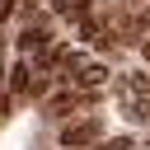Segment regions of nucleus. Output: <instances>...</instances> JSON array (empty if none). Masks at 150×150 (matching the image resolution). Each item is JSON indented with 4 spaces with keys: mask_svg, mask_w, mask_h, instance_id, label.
Segmentation results:
<instances>
[{
    "mask_svg": "<svg viewBox=\"0 0 150 150\" xmlns=\"http://www.w3.org/2000/svg\"><path fill=\"white\" fill-rule=\"evenodd\" d=\"M94 141H98V122H94V117L61 127V145H66V150H80V145H94Z\"/></svg>",
    "mask_w": 150,
    "mask_h": 150,
    "instance_id": "obj_1",
    "label": "nucleus"
},
{
    "mask_svg": "<svg viewBox=\"0 0 150 150\" xmlns=\"http://www.w3.org/2000/svg\"><path fill=\"white\" fill-rule=\"evenodd\" d=\"M47 38H52V33H47V23H28V28L19 33V52H42V47H47Z\"/></svg>",
    "mask_w": 150,
    "mask_h": 150,
    "instance_id": "obj_2",
    "label": "nucleus"
},
{
    "mask_svg": "<svg viewBox=\"0 0 150 150\" xmlns=\"http://www.w3.org/2000/svg\"><path fill=\"white\" fill-rule=\"evenodd\" d=\"M103 75H108V70L94 61V66H80V70H75V84H80V89H94V84H103Z\"/></svg>",
    "mask_w": 150,
    "mask_h": 150,
    "instance_id": "obj_3",
    "label": "nucleus"
},
{
    "mask_svg": "<svg viewBox=\"0 0 150 150\" xmlns=\"http://www.w3.org/2000/svg\"><path fill=\"white\" fill-rule=\"evenodd\" d=\"M28 75H33V70H28V66H14V75H9V89H14V94H23V89H28V84H33V80H28Z\"/></svg>",
    "mask_w": 150,
    "mask_h": 150,
    "instance_id": "obj_4",
    "label": "nucleus"
},
{
    "mask_svg": "<svg viewBox=\"0 0 150 150\" xmlns=\"http://www.w3.org/2000/svg\"><path fill=\"white\" fill-rule=\"evenodd\" d=\"M127 89H131V94H150V70H131Z\"/></svg>",
    "mask_w": 150,
    "mask_h": 150,
    "instance_id": "obj_5",
    "label": "nucleus"
},
{
    "mask_svg": "<svg viewBox=\"0 0 150 150\" xmlns=\"http://www.w3.org/2000/svg\"><path fill=\"white\" fill-rule=\"evenodd\" d=\"M131 122H150V98H131Z\"/></svg>",
    "mask_w": 150,
    "mask_h": 150,
    "instance_id": "obj_6",
    "label": "nucleus"
},
{
    "mask_svg": "<svg viewBox=\"0 0 150 150\" xmlns=\"http://www.w3.org/2000/svg\"><path fill=\"white\" fill-rule=\"evenodd\" d=\"M47 89H52V80H33V84H28V94H33V98H42Z\"/></svg>",
    "mask_w": 150,
    "mask_h": 150,
    "instance_id": "obj_7",
    "label": "nucleus"
},
{
    "mask_svg": "<svg viewBox=\"0 0 150 150\" xmlns=\"http://www.w3.org/2000/svg\"><path fill=\"white\" fill-rule=\"evenodd\" d=\"M98 150H131V141H127V136H117V141H103Z\"/></svg>",
    "mask_w": 150,
    "mask_h": 150,
    "instance_id": "obj_8",
    "label": "nucleus"
},
{
    "mask_svg": "<svg viewBox=\"0 0 150 150\" xmlns=\"http://www.w3.org/2000/svg\"><path fill=\"white\" fill-rule=\"evenodd\" d=\"M141 52H145V61H150V38H145V47H141Z\"/></svg>",
    "mask_w": 150,
    "mask_h": 150,
    "instance_id": "obj_9",
    "label": "nucleus"
},
{
    "mask_svg": "<svg viewBox=\"0 0 150 150\" xmlns=\"http://www.w3.org/2000/svg\"><path fill=\"white\" fill-rule=\"evenodd\" d=\"M145 145H150V141H145Z\"/></svg>",
    "mask_w": 150,
    "mask_h": 150,
    "instance_id": "obj_10",
    "label": "nucleus"
}]
</instances>
